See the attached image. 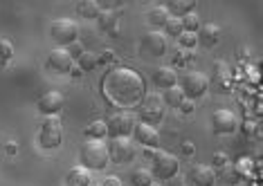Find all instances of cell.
Masks as SVG:
<instances>
[{
  "instance_id": "1",
  "label": "cell",
  "mask_w": 263,
  "mask_h": 186,
  "mask_svg": "<svg viewBox=\"0 0 263 186\" xmlns=\"http://www.w3.org/2000/svg\"><path fill=\"white\" fill-rule=\"evenodd\" d=\"M101 94L117 108H137L146 97V81L133 68L117 65L101 79Z\"/></svg>"
},
{
  "instance_id": "2",
  "label": "cell",
  "mask_w": 263,
  "mask_h": 186,
  "mask_svg": "<svg viewBox=\"0 0 263 186\" xmlns=\"http://www.w3.org/2000/svg\"><path fill=\"white\" fill-rule=\"evenodd\" d=\"M79 161L88 171H104L108 166V148L106 139H86L79 148Z\"/></svg>"
},
{
  "instance_id": "3",
  "label": "cell",
  "mask_w": 263,
  "mask_h": 186,
  "mask_svg": "<svg viewBox=\"0 0 263 186\" xmlns=\"http://www.w3.org/2000/svg\"><path fill=\"white\" fill-rule=\"evenodd\" d=\"M180 171V161L176 155L166 151H153L151 155V175L153 179H171Z\"/></svg>"
},
{
  "instance_id": "4",
  "label": "cell",
  "mask_w": 263,
  "mask_h": 186,
  "mask_svg": "<svg viewBox=\"0 0 263 186\" xmlns=\"http://www.w3.org/2000/svg\"><path fill=\"white\" fill-rule=\"evenodd\" d=\"M50 36L57 43V47H70L77 43L79 25H77L72 18H54L50 23Z\"/></svg>"
},
{
  "instance_id": "5",
  "label": "cell",
  "mask_w": 263,
  "mask_h": 186,
  "mask_svg": "<svg viewBox=\"0 0 263 186\" xmlns=\"http://www.w3.org/2000/svg\"><path fill=\"white\" fill-rule=\"evenodd\" d=\"M178 88L182 90L184 99L196 101L209 90V79H207V74H202V72L191 70V72H187V74L182 76V81H180V86Z\"/></svg>"
},
{
  "instance_id": "6",
  "label": "cell",
  "mask_w": 263,
  "mask_h": 186,
  "mask_svg": "<svg viewBox=\"0 0 263 186\" xmlns=\"http://www.w3.org/2000/svg\"><path fill=\"white\" fill-rule=\"evenodd\" d=\"M61 139H63L61 119H59L57 115L45 117L43 123H41V130H39V143L50 151V148H59V146H61Z\"/></svg>"
},
{
  "instance_id": "7",
  "label": "cell",
  "mask_w": 263,
  "mask_h": 186,
  "mask_svg": "<svg viewBox=\"0 0 263 186\" xmlns=\"http://www.w3.org/2000/svg\"><path fill=\"white\" fill-rule=\"evenodd\" d=\"M106 148H108V159L115 161V164H128L137 155L130 137H115V139L106 141Z\"/></svg>"
},
{
  "instance_id": "8",
  "label": "cell",
  "mask_w": 263,
  "mask_h": 186,
  "mask_svg": "<svg viewBox=\"0 0 263 186\" xmlns=\"http://www.w3.org/2000/svg\"><path fill=\"white\" fill-rule=\"evenodd\" d=\"M133 128H135V117L126 110H119L106 119V130H108L110 139H115V137H130Z\"/></svg>"
},
{
  "instance_id": "9",
  "label": "cell",
  "mask_w": 263,
  "mask_h": 186,
  "mask_svg": "<svg viewBox=\"0 0 263 186\" xmlns=\"http://www.w3.org/2000/svg\"><path fill=\"white\" fill-rule=\"evenodd\" d=\"M164 119V104L160 97L155 94H146L144 101L140 104V121L142 123H148V126H158L160 121Z\"/></svg>"
},
{
  "instance_id": "10",
  "label": "cell",
  "mask_w": 263,
  "mask_h": 186,
  "mask_svg": "<svg viewBox=\"0 0 263 186\" xmlns=\"http://www.w3.org/2000/svg\"><path fill=\"white\" fill-rule=\"evenodd\" d=\"M140 52H142V56H146V58H160L166 52V36L162 32H155V29L146 32L142 36Z\"/></svg>"
},
{
  "instance_id": "11",
  "label": "cell",
  "mask_w": 263,
  "mask_h": 186,
  "mask_svg": "<svg viewBox=\"0 0 263 186\" xmlns=\"http://www.w3.org/2000/svg\"><path fill=\"white\" fill-rule=\"evenodd\" d=\"M238 128V117L236 112L227 110V108H218L212 115V130L216 135H232Z\"/></svg>"
},
{
  "instance_id": "12",
  "label": "cell",
  "mask_w": 263,
  "mask_h": 186,
  "mask_svg": "<svg viewBox=\"0 0 263 186\" xmlns=\"http://www.w3.org/2000/svg\"><path fill=\"white\" fill-rule=\"evenodd\" d=\"M65 106V97L59 90H47L45 94H41L39 101H36V108L39 112H43L45 117H52V115H59Z\"/></svg>"
},
{
  "instance_id": "13",
  "label": "cell",
  "mask_w": 263,
  "mask_h": 186,
  "mask_svg": "<svg viewBox=\"0 0 263 186\" xmlns=\"http://www.w3.org/2000/svg\"><path fill=\"white\" fill-rule=\"evenodd\" d=\"M74 65V58L70 56V50L68 47H54L47 54V68L59 72V74H68Z\"/></svg>"
},
{
  "instance_id": "14",
  "label": "cell",
  "mask_w": 263,
  "mask_h": 186,
  "mask_svg": "<svg viewBox=\"0 0 263 186\" xmlns=\"http://www.w3.org/2000/svg\"><path fill=\"white\" fill-rule=\"evenodd\" d=\"M187 182L191 186H214L216 184V171L209 164H194L187 171Z\"/></svg>"
},
{
  "instance_id": "15",
  "label": "cell",
  "mask_w": 263,
  "mask_h": 186,
  "mask_svg": "<svg viewBox=\"0 0 263 186\" xmlns=\"http://www.w3.org/2000/svg\"><path fill=\"white\" fill-rule=\"evenodd\" d=\"M133 137H135V141H140L142 146H146V148H158V143H160L158 128H153V126H148V123H142V121H135Z\"/></svg>"
},
{
  "instance_id": "16",
  "label": "cell",
  "mask_w": 263,
  "mask_h": 186,
  "mask_svg": "<svg viewBox=\"0 0 263 186\" xmlns=\"http://www.w3.org/2000/svg\"><path fill=\"white\" fill-rule=\"evenodd\" d=\"M196 38H198V43L202 47L212 50V47H216L218 40H220V27L214 25V23H200L198 32H196Z\"/></svg>"
},
{
  "instance_id": "17",
  "label": "cell",
  "mask_w": 263,
  "mask_h": 186,
  "mask_svg": "<svg viewBox=\"0 0 263 186\" xmlns=\"http://www.w3.org/2000/svg\"><path fill=\"white\" fill-rule=\"evenodd\" d=\"M153 83L162 90H169L173 86H178V72L171 65H160L153 70Z\"/></svg>"
},
{
  "instance_id": "18",
  "label": "cell",
  "mask_w": 263,
  "mask_h": 186,
  "mask_svg": "<svg viewBox=\"0 0 263 186\" xmlns=\"http://www.w3.org/2000/svg\"><path fill=\"white\" fill-rule=\"evenodd\" d=\"M169 18H171V16H169V11H166L164 5H158V7H151V9H148V14H146L148 25H151V29H155V32H162Z\"/></svg>"
},
{
  "instance_id": "19",
  "label": "cell",
  "mask_w": 263,
  "mask_h": 186,
  "mask_svg": "<svg viewBox=\"0 0 263 186\" xmlns=\"http://www.w3.org/2000/svg\"><path fill=\"white\" fill-rule=\"evenodd\" d=\"M164 7H166V11H169V16L182 18V16L194 14L196 11V0H169Z\"/></svg>"
},
{
  "instance_id": "20",
  "label": "cell",
  "mask_w": 263,
  "mask_h": 186,
  "mask_svg": "<svg viewBox=\"0 0 263 186\" xmlns=\"http://www.w3.org/2000/svg\"><path fill=\"white\" fill-rule=\"evenodd\" d=\"M65 184L68 186H90L92 175H90V171L83 169V166H74V169H70L68 175H65Z\"/></svg>"
},
{
  "instance_id": "21",
  "label": "cell",
  "mask_w": 263,
  "mask_h": 186,
  "mask_svg": "<svg viewBox=\"0 0 263 186\" xmlns=\"http://www.w3.org/2000/svg\"><path fill=\"white\" fill-rule=\"evenodd\" d=\"M101 11V5L97 0H79L77 3V14L81 18H97Z\"/></svg>"
},
{
  "instance_id": "22",
  "label": "cell",
  "mask_w": 263,
  "mask_h": 186,
  "mask_svg": "<svg viewBox=\"0 0 263 186\" xmlns=\"http://www.w3.org/2000/svg\"><path fill=\"white\" fill-rule=\"evenodd\" d=\"M86 137L88 139H106L108 137V130H106V121L104 119H95L86 126Z\"/></svg>"
},
{
  "instance_id": "23",
  "label": "cell",
  "mask_w": 263,
  "mask_h": 186,
  "mask_svg": "<svg viewBox=\"0 0 263 186\" xmlns=\"http://www.w3.org/2000/svg\"><path fill=\"white\" fill-rule=\"evenodd\" d=\"M155 182L148 169H135L130 173V186H151Z\"/></svg>"
},
{
  "instance_id": "24",
  "label": "cell",
  "mask_w": 263,
  "mask_h": 186,
  "mask_svg": "<svg viewBox=\"0 0 263 186\" xmlns=\"http://www.w3.org/2000/svg\"><path fill=\"white\" fill-rule=\"evenodd\" d=\"M184 101V94H182V90L178 88V86H173L169 90H164V94H162V104L164 106H171V108H178Z\"/></svg>"
},
{
  "instance_id": "25",
  "label": "cell",
  "mask_w": 263,
  "mask_h": 186,
  "mask_svg": "<svg viewBox=\"0 0 263 186\" xmlns=\"http://www.w3.org/2000/svg\"><path fill=\"white\" fill-rule=\"evenodd\" d=\"M97 20H99V27H101V29H110V32H117V14H115V11L101 9L99 16H97Z\"/></svg>"
},
{
  "instance_id": "26",
  "label": "cell",
  "mask_w": 263,
  "mask_h": 186,
  "mask_svg": "<svg viewBox=\"0 0 263 186\" xmlns=\"http://www.w3.org/2000/svg\"><path fill=\"white\" fill-rule=\"evenodd\" d=\"M77 63H79V70L83 72H90V70H95L99 65V61H97V54L95 52H88V50H83L81 54H79V58H77Z\"/></svg>"
},
{
  "instance_id": "27",
  "label": "cell",
  "mask_w": 263,
  "mask_h": 186,
  "mask_svg": "<svg viewBox=\"0 0 263 186\" xmlns=\"http://www.w3.org/2000/svg\"><path fill=\"white\" fill-rule=\"evenodd\" d=\"M180 23H182V32H189V34H196V32H198V27H200V18H198L196 11H194V14L182 16Z\"/></svg>"
},
{
  "instance_id": "28",
  "label": "cell",
  "mask_w": 263,
  "mask_h": 186,
  "mask_svg": "<svg viewBox=\"0 0 263 186\" xmlns=\"http://www.w3.org/2000/svg\"><path fill=\"white\" fill-rule=\"evenodd\" d=\"M164 36H173V38H178V36L182 34V23H180V18H169L166 20V25H164Z\"/></svg>"
},
{
  "instance_id": "29",
  "label": "cell",
  "mask_w": 263,
  "mask_h": 186,
  "mask_svg": "<svg viewBox=\"0 0 263 186\" xmlns=\"http://www.w3.org/2000/svg\"><path fill=\"white\" fill-rule=\"evenodd\" d=\"M178 43H180L184 50H194L196 45H198V38H196V34H189V32H182L178 36Z\"/></svg>"
},
{
  "instance_id": "30",
  "label": "cell",
  "mask_w": 263,
  "mask_h": 186,
  "mask_svg": "<svg viewBox=\"0 0 263 186\" xmlns=\"http://www.w3.org/2000/svg\"><path fill=\"white\" fill-rule=\"evenodd\" d=\"M11 56H14V45L9 40H0V61L7 63Z\"/></svg>"
},
{
  "instance_id": "31",
  "label": "cell",
  "mask_w": 263,
  "mask_h": 186,
  "mask_svg": "<svg viewBox=\"0 0 263 186\" xmlns=\"http://www.w3.org/2000/svg\"><path fill=\"white\" fill-rule=\"evenodd\" d=\"M227 161H230V157H227L225 153H216L212 157V169L216 166V169H223V166H227Z\"/></svg>"
},
{
  "instance_id": "32",
  "label": "cell",
  "mask_w": 263,
  "mask_h": 186,
  "mask_svg": "<svg viewBox=\"0 0 263 186\" xmlns=\"http://www.w3.org/2000/svg\"><path fill=\"white\" fill-rule=\"evenodd\" d=\"M178 108H180V112H182V115H191V112H194V108H196V101L184 99V101H182V104L178 106Z\"/></svg>"
},
{
  "instance_id": "33",
  "label": "cell",
  "mask_w": 263,
  "mask_h": 186,
  "mask_svg": "<svg viewBox=\"0 0 263 186\" xmlns=\"http://www.w3.org/2000/svg\"><path fill=\"white\" fill-rule=\"evenodd\" d=\"M112 58H115V52H112V50H104L101 54H97V61L99 63H110Z\"/></svg>"
},
{
  "instance_id": "34",
  "label": "cell",
  "mask_w": 263,
  "mask_h": 186,
  "mask_svg": "<svg viewBox=\"0 0 263 186\" xmlns=\"http://www.w3.org/2000/svg\"><path fill=\"white\" fill-rule=\"evenodd\" d=\"M99 186H124V184L117 175H108V177H104V182H101Z\"/></svg>"
},
{
  "instance_id": "35",
  "label": "cell",
  "mask_w": 263,
  "mask_h": 186,
  "mask_svg": "<svg viewBox=\"0 0 263 186\" xmlns=\"http://www.w3.org/2000/svg\"><path fill=\"white\" fill-rule=\"evenodd\" d=\"M182 153L184 155H194L196 153V146L191 141H182Z\"/></svg>"
},
{
  "instance_id": "36",
  "label": "cell",
  "mask_w": 263,
  "mask_h": 186,
  "mask_svg": "<svg viewBox=\"0 0 263 186\" xmlns=\"http://www.w3.org/2000/svg\"><path fill=\"white\" fill-rule=\"evenodd\" d=\"M16 151H18V146H16L14 141H7V143H5V153H7V155H16Z\"/></svg>"
},
{
  "instance_id": "37",
  "label": "cell",
  "mask_w": 263,
  "mask_h": 186,
  "mask_svg": "<svg viewBox=\"0 0 263 186\" xmlns=\"http://www.w3.org/2000/svg\"><path fill=\"white\" fill-rule=\"evenodd\" d=\"M151 186H160V184H158V182H153V184H151Z\"/></svg>"
}]
</instances>
